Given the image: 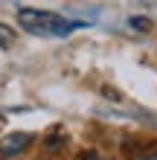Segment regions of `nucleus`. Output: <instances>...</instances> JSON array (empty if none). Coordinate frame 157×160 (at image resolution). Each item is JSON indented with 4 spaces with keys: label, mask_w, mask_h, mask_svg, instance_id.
<instances>
[{
    "label": "nucleus",
    "mask_w": 157,
    "mask_h": 160,
    "mask_svg": "<svg viewBox=\"0 0 157 160\" xmlns=\"http://www.w3.org/2000/svg\"><path fill=\"white\" fill-rule=\"evenodd\" d=\"M17 21L26 32L32 35H44V38H64L73 29H79V23L67 21V18L55 15V12H44V9H21Z\"/></svg>",
    "instance_id": "obj_1"
},
{
    "label": "nucleus",
    "mask_w": 157,
    "mask_h": 160,
    "mask_svg": "<svg viewBox=\"0 0 157 160\" xmlns=\"http://www.w3.org/2000/svg\"><path fill=\"white\" fill-rule=\"evenodd\" d=\"M32 146V134L29 131H12L0 140V157H17Z\"/></svg>",
    "instance_id": "obj_2"
},
{
    "label": "nucleus",
    "mask_w": 157,
    "mask_h": 160,
    "mask_svg": "<svg viewBox=\"0 0 157 160\" xmlns=\"http://www.w3.org/2000/svg\"><path fill=\"white\" fill-rule=\"evenodd\" d=\"M12 44H15V29L0 23V47H12Z\"/></svg>",
    "instance_id": "obj_3"
},
{
    "label": "nucleus",
    "mask_w": 157,
    "mask_h": 160,
    "mask_svg": "<svg viewBox=\"0 0 157 160\" xmlns=\"http://www.w3.org/2000/svg\"><path fill=\"white\" fill-rule=\"evenodd\" d=\"M131 160H157V143L154 146H149V148H140Z\"/></svg>",
    "instance_id": "obj_4"
},
{
    "label": "nucleus",
    "mask_w": 157,
    "mask_h": 160,
    "mask_svg": "<svg viewBox=\"0 0 157 160\" xmlns=\"http://www.w3.org/2000/svg\"><path fill=\"white\" fill-rule=\"evenodd\" d=\"M81 160H105V157H99V154H93V152H85V154H81Z\"/></svg>",
    "instance_id": "obj_5"
}]
</instances>
